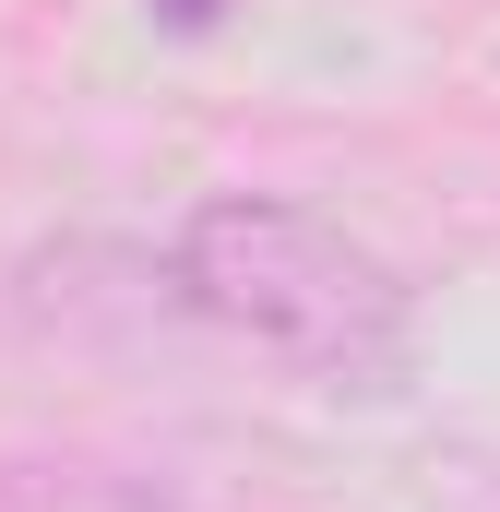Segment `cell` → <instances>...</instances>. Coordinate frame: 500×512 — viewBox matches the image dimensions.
Wrapping results in <instances>:
<instances>
[{
  "mask_svg": "<svg viewBox=\"0 0 500 512\" xmlns=\"http://www.w3.org/2000/svg\"><path fill=\"white\" fill-rule=\"evenodd\" d=\"M179 286L203 322H227L250 346H274L310 382H358L381 393L405 370V286L393 262L358 251L334 215L274 203V191H227L179 227Z\"/></svg>",
  "mask_w": 500,
  "mask_h": 512,
  "instance_id": "6da1fadb",
  "label": "cell"
},
{
  "mask_svg": "<svg viewBox=\"0 0 500 512\" xmlns=\"http://www.w3.org/2000/svg\"><path fill=\"white\" fill-rule=\"evenodd\" d=\"M155 12H167V24H179V36H203V24H215V12H227V0H155Z\"/></svg>",
  "mask_w": 500,
  "mask_h": 512,
  "instance_id": "7a4b0ae2",
  "label": "cell"
}]
</instances>
